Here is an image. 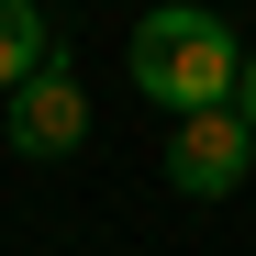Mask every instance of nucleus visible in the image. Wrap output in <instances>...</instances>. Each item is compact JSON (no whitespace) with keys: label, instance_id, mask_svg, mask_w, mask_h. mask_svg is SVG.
<instances>
[{"label":"nucleus","instance_id":"39448f33","mask_svg":"<svg viewBox=\"0 0 256 256\" xmlns=\"http://www.w3.org/2000/svg\"><path fill=\"white\" fill-rule=\"evenodd\" d=\"M234 122L256 134V45H245V67H234Z\"/></svg>","mask_w":256,"mask_h":256},{"label":"nucleus","instance_id":"7ed1b4c3","mask_svg":"<svg viewBox=\"0 0 256 256\" xmlns=\"http://www.w3.org/2000/svg\"><path fill=\"white\" fill-rule=\"evenodd\" d=\"M0 134H12V156H78L90 145V90H78V67L22 78L12 112H0Z\"/></svg>","mask_w":256,"mask_h":256},{"label":"nucleus","instance_id":"20e7f679","mask_svg":"<svg viewBox=\"0 0 256 256\" xmlns=\"http://www.w3.org/2000/svg\"><path fill=\"white\" fill-rule=\"evenodd\" d=\"M45 67H67V34L34 12V0H0V100H12L22 78H45Z\"/></svg>","mask_w":256,"mask_h":256},{"label":"nucleus","instance_id":"f257e3e1","mask_svg":"<svg viewBox=\"0 0 256 256\" xmlns=\"http://www.w3.org/2000/svg\"><path fill=\"white\" fill-rule=\"evenodd\" d=\"M234 67H245V45L223 34V12H190V0H156V12L134 22V90L156 100V112H223L234 100Z\"/></svg>","mask_w":256,"mask_h":256},{"label":"nucleus","instance_id":"f03ea898","mask_svg":"<svg viewBox=\"0 0 256 256\" xmlns=\"http://www.w3.org/2000/svg\"><path fill=\"white\" fill-rule=\"evenodd\" d=\"M245 167H256V134L234 122V100H223V112H190L178 134H167V178H178L190 200H234Z\"/></svg>","mask_w":256,"mask_h":256}]
</instances>
